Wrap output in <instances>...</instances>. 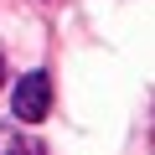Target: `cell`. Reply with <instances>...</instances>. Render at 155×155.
I'll return each instance as SVG.
<instances>
[{
	"instance_id": "1",
	"label": "cell",
	"mask_w": 155,
	"mask_h": 155,
	"mask_svg": "<svg viewBox=\"0 0 155 155\" xmlns=\"http://www.w3.org/2000/svg\"><path fill=\"white\" fill-rule=\"evenodd\" d=\"M11 109H16V119L41 124L52 114V78L47 72H26L21 83H16V93H11Z\"/></svg>"
},
{
	"instance_id": "2",
	"label": "cell",
	"mask_w": 155,
	"mask_h": 155,
	"mask_svg": "<svg viewBox=\"0 0 155 155\" xmlns=\"http://www.w3.org/2000/svg\"><path fill=\"white\" fill-rule=\"evenodd\" d=\"M5 155H47V145H41V140H11Z\"/></svg>"
},
{
	"instance_id": "3",
	"label": "cell",
	"mask_w": 155,
	"mask_h": 155,
	"mask_svg": "<svg viewBox=\"0 0 155 155\" xmlns=\"http://www.w3.org/2000/svg\"><path fill=\"white\" fill-rule=\"evenodd\" d=\"M0 83H5V57H0Z\"/></svg>"
}]
</instances>
